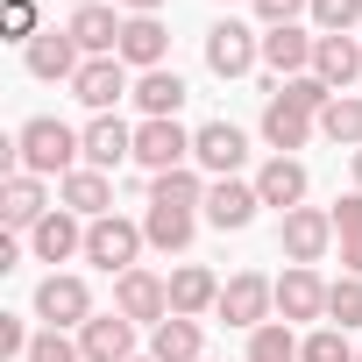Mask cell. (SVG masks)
I'll list each match as a JSON object with an SVG mask.
<instances>
[{
  "label": "cell",
  "instance_id": "1",
  "mask_svg": "<svg viewBox=\"0 0 362 362\" xmlns=\"http://www.w3.org/2000/svg\"><path fill=\"white\" fill-rule=\"evenodd\" d=\"M78 163H86V135H78V128H64L57 114L22 121V135H15V170H29V177H71Z\"/></svg>",
  "mask_w": 362,
  "mask_h": 362
},
{
  "label": "cell",
  "instance_id": "2",
  "mask_svg": "<svg viewBox=\"0 0 362 362\" xmlns=\"http://www.w3.org/2000/svg\"><path fill=\"white\" fill-rule=\"evenodd\" d=\"M142 249H149L142 221H121V214H107V221H93V228H86V263H93V270H107V277H128V270H142V263H135Z\"/></svg>",
  "mask_w": 362,
  "mask_h": 362
},
{
  "label": "cell",
  "instance_id": "3",
  "mask_svg": "<svg viewBox=\"0 0 362 362\" xmlns=\"http://www.w3.org/2000/svg\"><path fill=\"white\" fill-rule=\"evenodd\" d=\"M228 327H242V334H256L263 320H277V284L263 277V270H235L228 284H221V305H214Z\"/></svg>",
  "mask_w": 362,
  "mask_h": 362
},
{
  "label": "cell",
  "instance_id": "4",
  "mask_svg": "<svg viewBox=\"0 0 362 362\" xmlns=\"http://www.w3.org/2000/svg\"><path fill=\"white\" fill-rule=\"evenodd\" d=\"M256 57H263V36L249 22H214L206 29V71L214 78H249Z\"/></svg>",
  "mask_w": 362,
  "mask_h": 362
},
{
  "label": "cell",
  "instance_id": "5",
  "mask_svg": "<svg viewBox=\"0 0 362 362\" xmlns=\"http://www.w3.org/2000/svg\"><path fill=\"white\" fill-rule=\"evenodd\" d=\"M36 320H43V327H86V320H93V291H86V277L50 270V277L36 284Z\"/></svg>",
  "mask_w": 362,
  "mask_h": 362
},
{
  "label": "cell",
  "instance_id": "6",
  "mask_svg": "<svg viewBox=\"0 0 362 362\" xmlns=\"http://www.w3.org/2000/svg\"><path fill=\"white\" fill-rule=\"evenodd\" d=\"M114 313L135 320V327L170 320V277H156V270H128V277H114Z\"/></svg>",
  "mask_w": 362,
  "mask_h": 362
},
{
  "label": "cell",
  "instance_id": "7",
  "mask_svg": "<svg viewBox=\"0 0 362 362\" xmlns=\"http://www.w3.org/2000/svg\"><path fill=\"white\" fill-rule=\"evenodd\" d=\"M128 93H135V86H128V64H121V57H86L78 78H71V100L93 107V114H114Z\"/></svg>",
  "mask_w": 362,
  "mask_h": 362
},
{
  "label": "cell",
  "instance_id": "8",
  "mask_svg": "<svg viewBox=\"0 0 362 362\" xmlns=\"http://www.w3.org/2000/svg\"><path fill=\"white\" fill-rule=\"evenodd\" d=\"M135 163H142L149 177L185 170V163H192V135L177 128V121H142V128H135Z\"/></svg>",
  "mask_w": 362,
  "mask_h": 362
},
{
  "label": "cell",
  "instance_id": "9",
  "mask_svg": "<svg viewBox=\"0 0 362 362\" xmlns=\"http://www.w3.org/2000/svg\"><path fill=\"white\" fill-rule=\"evenodd\" d=\"M22 64H29V78H43V86H57V78L71 86V78H78V64H86V50H78V36H71V29H43V36L22 50Z\"/></svg>",
  "mask_w": 362,
  "mask_h": 362
},
{
  "label": "cell",
  "instance_id": "10",
  "mask_svg": "<svg viewBox=\"0 0 362 362\" xmlns=\"http://www.w3.org/2000/svg\"><path fill=\"white\" fill-rule=\"evenodd\" d=\"M192 163L214 170V177H235L249 163V135L235 121H206V128H192Z\"/></svg>",
  "mask_w": 362,
  "mask_h": 362
},
{
  "label": "cell",
  "instance_id": "11",
  "mask_svg": "<svg viewBox=\"0 0 362 362\" xmlns=\"http://www.w3.org/2000/svg\"><path fill=\"white\" fill-rule=\"evenodd\" d=\"M277 242H284V256L291 263H320L327 249H334V214H320V206H291L284 214V228H277Z\"/></svg>",
  "mask_w": 362,
  "mask_h": 362
},
{
  "label": "cell",
  "instance_id": "12",
  "mask_svg": "<svg viewBox=\"0 0 362 362\" xmlns=\"http://www.w3.org/2000/svg\"><path fill=\"white\" fill-rule=\"evenodd\" d=\"M86 228H93V221H78L71 206H50V214L29 228L36 263H71V256H86Z\"/></svg>",
  "mask_w": 362,
  "mask_h": 362
},
{
  "label": "cell",
  "instance_id": "13",
  "mask_svg": "<svg viewBox=\"0 0 362 362\" xmlns=\"http://www.w3.org/2000/svg\"><path fill=\"white\" fill-rule=\"evenodd\" d=\"M256 185H242V177H214V185H206V228H221V235H242L249 221H256Z\"/></svg>",
  "mask_w": 362,
  "mask_h": 362
},
{
  "label": "cell",
  "instance_id": "14",
  "mask_svg": "<svg viewBox=\"0 0 362 362\" xmlns=\"http://www.w3.org/2000/svg\"><path fill=\"white\" fill-rule=\"evenodd\" d=\"M78 135H86V163H93V170H121V163H135V128H128L121 114H93Z\"/></svg>",
  "mask_w": 362,
  "mask_h": 362
},
{
  "label": "cell",
  "instance_id": "15",
  "mask_svg": "<svg viewBox=\"0 0 362 362\" xmlns=\"http://www.w3.org/2000/svg\"><path fill=\"white\" fill-rule=\"evenodd\" d=\"M277 320H291V327H305V320H327V284H320V270L291 263V270L277 277Z\"/></svg>",
  "mask_w": 362,
  "mask_h": 362
},
{
  "label": "cell",
  "instance_id": "16",
  "mask_svg": "<svg viewBox=\"0 0 362 362\" xmlns=\"http://www.w3.org/2000/svg\"><path fill=\"white\" fill-rule=\"evenodd\" d=\"M78 355H86V362H135V320L93 313V320L78 327Z\"/></svg>",
  "mask_w": 362,
  "mask_h": 362
},
{
  "label": "cell",
  "instance_id": "17",
  "mask_svg": "<svg viewBox=\"0 0 362 362\" xmlns=\"http://www.w3.org/2000/svg\"><path fill=\"white\" fill-rule=\"evenodd\" d=\"M57 206H71L78 221H107L114 214V177L93 170V163H78L71 177H57Z\"/></svg>",
  "mask_w": 362,
  "mask_h": 362
},
{
  "label": "cell",
  "instance_id": "18",
  "mask_svg": "<svg viewBox=\"0 0 362 362\" xmlns=\"http://www.w3.org/2000/svg\"><path fill=\"white\" fill-rule=\"evenodd\" d=\"M64 29L78 36V50H86V57H114V50H121L128 15H114V0H93V8H71V22H64Z\"/></svg>",
  "mask_w": 362,
  "mask_h": 362
},
{
  "label": "cell",
  "instance_id": "19",
  "mask_svg": "<svg viewBox=\"0 0 362 362\" xmlns=\"http://www.w3.org/2000/svg\"><path fill=\"white\" fill-rule=\"evenodd\" d=\"M43 214H50V192H43V177H29V170H8V185H0V221H8L15 235H29Z\"/></svg>",
  "mask_w": 362,
  "mask_h": 362
},
{
  "label": "cell",
  "instance_id": "20",
  "mask_svg": "<svg viewBox=\"0 0 362 362\" xmlns=\"http://www.w3.org/2000/svg\"><path fill=\"white\" fill-rule=\"evenodd\" d=\"M163 50H170V36H163V22L156 15H128V29H121V64L128 71H163Z\"/></svg>",
  "mask_w": 362,
  "mask_h": 362
},
{
  "label": "cell",
  "instance_id": "21",
  "mask_svg": "<svg viewBox=\"0 0 362 362\" xmlns=\"http://www.w3.org/2000/svg\"><path fill=\"white\" fill-rule=\"evenodd\" d=\"M214 305H221V277H214L206 263H177V270H170V313L199 320V313H214Z\"/></svg>",
  "mask_w": 362,
  "mask_h": 362
},
{
  "label": "cell",
  "instance_id": "22",
  "mask_svg": "<svg viewBox=\"0 0 362 362\" xmlns=\"http://www.w3.org/2000/svg\"><path fill=\"white\" fill-rule=\"evenodd\" d=\"M313 50H320V36H305L298 22L291 29H263V64L284 71V78H305L313 71Z\"/></svg>",
  "mask_w": 362,
  "mask_h": 362
},
{
  "label": "cell",
  "instance_id": "23",
  "mask_svg": "<svg viewBox=\"0 0 362 362\" xmlns=\"http://www.w3.org/2000/svg\"><path fill=\"white\" fill-rule=\"evenodd\" d=\"M256 199L277 206V214H291V206L305 199V163H298V156H270V163L256 170Z\"/></svg>",
  "mask_w": 362,
  "mask_h": 362
},
{
  "label": "cell",
  "instance_id": "24",
  "mask_svg": "<svg viewBox=\"0 0 362 362\" xmlns=\"http://www.w3.org/2000/svg\"><path fill=\"white\" fill-rule=\"evenodd\" d=\"M313 78H327L334 93H348V86L362 78V43H355V36H320V50H313Z\"/></svg>",
  "mask_w": 362,
  "mask_h": 362
},
{
  "label": "cell",
  "instance_id": "25",
  "mask_svg": "<svg viewBox=\"0 0 362 362\" xmlns=\"http://www.w3.org/2000/svg\"><path fill=\"white\" fill-rule=\"evenodd\" d=\"M313 135H320V121H313V114H298V107H284V100H270V107H263V142H270L277 156L305 149Z\"/></svg>",
  "mask_w": 362,
  "mask_h": 362
},
{
  "label": "cell",
  "instance_id": "26",
  "mask_svg": "<svg viewBox=\"0 0 362 362\" xmlns=\"http://www.w3.org/2000/svg\"><path fill=\"white\" fill-rule=\"evenodd\" d=\"M135 107H142V121H177V107H185V78H177V71H142L135 78Z\"/></svg>",
  "mask_w": 362,
  "mask_h": 362
},
{
  "label": "cell",
  "instance_id": "27",
  "mask_svg": "<svg viewBox=\"0 0 362 362\" xmlns=\"http://www.w3.org/2000/svg\"><path fill=\"white\" fill-rule=\"evenodd\" d=\"M149 355L156 362H199V320H185V313L156 320L149 327Z\"/></svg>",
  "mask_w": 362,
  "mask_h": 362
},
{
  "label": "cell",
  "instance_id": "28",
  "mask_svg": "<svg viewBox=\"0 0 362 362\" xmlns=\"http://www.w3.org/2000/svg\"><path fill=\"white\" fill-rule=\"evenodd\" d=\"M192 228H199V214H177V206H149V214H142V235H149V249H163V256H185V249H192Z\"/></svg>",
  "mask_w": 362,
  "mask_h": 362
},
{
  "label": "cell",
  "instance_id": "29",
  "mask_svg": "<svg viewBox=\"0 0 362 362\" xmlns=\"http://www.w3.org/2000/svg\"><path fill=\"white\" fill-rule=\"evenodd\" d=\"M149 206H177V214H199L206 206V177L185 163V170H163V177H149Z\"/></svg>",
  "mask_w": 362,
  "mask_h": 362
},
{
  "label": "cell",
  "instance_id": "30",
  "mask_svg": "<svg viewBox=\"0 0 362 362\" xmlns=\"http://www.w3.org/2000/svg\"><path fill=\"white\" fill-rule=\"evenodd\" d=\"M270 100H284V107H298V114H313V121H320V114H327V107H334L341 93H334L327 78H313V71H305V78H284V86H277Z\"/></svg>",
  "mask_w": 362,
  "mask_h": 362
},
{
  "label": "cell",
  "instance_id": "31",
  "mask_svg": "<svg viewBox=\"0 0 362 362\" xmlns=\"http://www.w3.org/2000/svg\"><path fill=\"white\" fill-rule=\"evenodd\" d=\"M249 362H298V334H291V320H263V327L249 334Z\"/></svg>",
  "mask_w": 362,
  "mask_h": 362
},
{
  "label": "cell",
  "instance_id": "32",
  "mask_svg": "<svg viewBox=\"0 0 362 362\" xmlns=\"http://www.w3.org/2000/svg\"><path fill=\"white\" fill-rule=\"evenodd\" d=\"M320 135H327V142H341V149H362V100H355V93H341V100L320 114Z\"/></svg>",
  "mask_w": 362,
  "mask_h": 362
},
{
  "label": "cell",
  "instance_id": "33",
  "mask_svg": "<svg viewBox=\"0 0 362 362\" xmlns=\"http://www.w3.org/2000/svg\"><path fill=\"white\" fill-rule=\"evenodd\" d=\"M327 327H362V277H334L327 284Z\"/></svg>",
  "mask_w": 362,
  "mask_h": 362
},
{
  "label": "cell",
  "instance_id": "34",
  "mask_svg": "<svg viewBox=\"0 0 362 362\" xmlns=\"http://www.w3.org/2000/svg\"><path fill=\"white\" fill-rule=\"evenodd\" d=\"M355 355H362V348H355L341 327H313V334L298 341V362H355Z\"/></svg>",
  "mask_w": 362,
  "mask_h": 362
},
{
  "label": "cell",
  "instance_id": "35",
  "mask_svg": "<svg viewBox=\"0 0 362 362\" xmlns=\"http://www.w3.org/2000/svg\"><path fill=\"white\" fill-rule=\"evenodd\" d=\"M0 29H8V43H36L43 36V22H36V0H0Z\"/></svg>",
  "mask_w": 362,
  "mask_h": 362
},
{
  "label": "cell",
  "instance_id": "36",
  "mask_svg": "<svg viewBox=\"0 0 362 362\" xmlns=\"http://www.w3.org/2000/svg\"><path fill=\"white\" fill-rule=\"evenodd\" d=\"M22 362H86V355H78V341H71L64 327H43V334L29 341V355H22Z\"/></svg>",
  "mask_w": 362,
  "mask_h": 362
},
{
  "label": "cell",
  "instance_id": "37",
  "mask_svg": "<svg viewBox=\"0 0 362 362\" xmlns=\"http://www.w3.org/2000/svg\"><path fill=\"white\" fill-rule=\"evenodd\" d=\"M313 22H320V36H348L362 22V0H313Z\"/></svg>",
  "mask_w": 362,
  "mask_h": 362
},
{
  "label": "cell",
  "instance_id": "38",
  "mask_svg": "<svg viewBox=\"0 0 362 362\" xmlns=\"http://www.w3.org/2000/svg\"><path fill=\"white\" fill-rule=\"evenodd\" d=\"M327 214H334V235H341V242H362V192H348V199H334Z\"/></svg>",
  "mask_w": 362,
  "mask_h": 362
},
{
  "label": "cell",
  "instance_id": "39",
  "mask_svg": "<svg viewBox=\"0 0 362 362\" xmlns=\"http://www.w3.org/2000/svg\"><path fill=\"white\" fill-rule=\"evenodd\" d=\"M313 8V0H256V15H263V29H291L298 15Z\"/></svg>",
  "mask_w": 362,
  "mask_h": 362
},
{
  "label": "cell",
  "instance_id": "40",
  "mask_svg": "<svg viewBox=\"0 0 362 362\" xmlns=\"http://www.w3.org/2000/svg\"><path fill=\"white\" fill-rule=\"evenodd\" d=\"M29 320H15V313H0V355H29Z\"/></svg>",
  "mask_w": 362,
  "mask_h": 362
},
{
  "label": "cell",
  "instance_id": "41",
  "mask_svg": "<svg viewBox=\"0 0 362 362\" xmlns=\"http://www.w3.org/2000/svg\"><path fill=\"white\" fill-rule=\"evenodd\" d=\"M341 270H348V277H362V242H341Z\"/></svg>",
  "mask_w": 362,
  "mask_h": 362
},
{
  "label": "cell",
  "instance_id": "42",
  "mask_svg": "<svg viewBox=\"0 0 362 362\" xmlns=\"http://www.w3.org/2000/svg\"><path fill=\"white\" fill-rule=\"evenodd\" d=\"M114 8H128V15H156L163 0H114Z\"/></svg>",
  "mask_w": 362,
  "mask_h": 362
},
{
  "label": "cell",
  "instance_id": "43",
  "mask_svg": "<svg viewBox=\"0 0 362 362\" xmlns=\"http://www.w3.org/2000/svg\"><path fill=\"white\" fill-rule=\"evenodd\" d=\"M355 192H362V149H355Z\"/></svg>",
  "mask_w": 362,
  "mask_h": 362
},
{
  "label": "cell",
  "instance_id": "44",
  "mask_svg": "<svg viewBox=\"0 0 362 362\" xmlns=\"http://www.w3.org/2000/svg\"><path fill=\"white\" fill-rule=\"evenodd\" d=\"M71 8H93V0H71Z\"/></svg>",
  "mask_w": 362,
  "mask_h": 362
},
{
  "label": "cell",
  "instance_id": "45",
  "mask_svg": "<svg viewBox=\"0 0 362 362\" xmlns=\"http://www.w3.org/2000/svg\"><path fill=\"white\" fill-rule=\"evenodd\" d=\"M135 362H156V355H135Z\"/></svg>",
  "mask_w": 362,
  "mask_h": 362
},
{
  "label": "cell",
  "instance_id": "46",
  "mask_svg": "<svg viewBox=\"0 0 362 362\" xmlns=\"http://www.w3.org/2000/svg\"><path fill=\"white\" fill-rule=\"evenodd\" d=\"M355 362H362V355H355Z\"/></svg>",
  "mask_w": 362,
  "mask_h": 362
}]
</instances>
